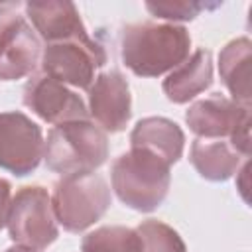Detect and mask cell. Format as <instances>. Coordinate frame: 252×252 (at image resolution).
<instances>
[{
	"instance_id": "3",
	"label": "cell",
	"mask_w": 252,
	"mask_h": 252,
	"mask_svg": "<svg viewBox=\"0 0 252 252\" xmlns=\"http://www.w3.org/2000/svg\"><path fill=\"white\" fill-rule=\"evenodd\" d=\"M106 158V132L89 118L53 126L43 144L45 165L61 177L94 173Z\"/></svg>"
},
{
	"instance_id": "15",
	"label": "cell",
	"mask_w": 252,
	"mask_h": 252,
	"mask_svg": "<svg viewBox=\"0 0 252 252\" xmlns=\"http://www.w3.org/2000/svg\"><path fill=\"white\" fill-rule=\"evenodd\" d=\"M252 41L242 35L228 41L219 53V75L228 89L232 100L250 106V77H252Z\"/></svg>"
},
{
	"instance_id": "13",
	"label": "cell",
	"mask_w": 252,
	"mask_h": 252,
	"mask_svg": "<svg viewBox=\"0 0 252 252\" xmlns=\"http://www.w3.org/2000/svg\"><path fill=\"white\" fill-rule=\"evenodd\" d=\"M213 85V55L201 47L163 79V93L175 104H185Z\"/></svg>"
},
{
	"instance_id": "19",
	"label": "cell",
	"mask_w": 252,
	"mask_h": 252,
	"mask_svg": "<svg viewBox=\"0 0 252 252\" xmlns=\"http://www.w3.org/2000/svg\"><path fill=\"white\" fill-rule=\"evenodd\" d=\"M205 8L201 2H185V0H173V2H146V10L161 20H167L169 24L175 22H189L199 16V12Z\"/></svg>"
},
{
	"instance_id": "7",
	"label": "cell",
	"mask_w": 252,
	"mask_h": 252,
	"mask_svg": "<svg viewBox=\"0 0 252 252\" xmlns=\"http://www.w3.org/2000/svg\"><path fill=\"white\" fill-rule=\"evenodd\" d=\"M106 63L104 47L89 39H69L47 43L41 53V71L49 77L71 85L77 89L89 91L94 81V71Z\"/></svg>"
},
{
	"instance_id": "12",
	"label": "cell",
	"mask_w": 252,
	"mask_h": 252,
	"mask_svg": "<svg viewBox=\"0 0 252 252\" xmlns=\"http://www.w3.org/2000/svg\"><path fill=\"white\" fill-rule=\"evenodd\" d=\"M26 16L32 20V28L45 43L91 37L73 2L67 0L28 2Z\"/></svg>"
},
{
	"instance_id": "14",
	"label": "cell",
	"mask_w": 252,
	"mask_h": 252,
	"mask_svg": "<svg viewBox=\"0 0 252 252\" xmlns=\"http://www.w3.org/2000/svg\"><path fill=\"white\" fill-rule=\"evenodd\" d=\"M130 148H144L173 165L185 148V134L177 122L163 116H148L130 132Z\"/></svg>"
},
{
	"instance_id": "1",
	"label": "cell",
	"mask_w": 252,
	"mask_h": 252,
	"mask_svg": "<svg viewBox=\"0 0 252 252\" xmlns=\"http://www.w3.org/2000/svg\"><path fill=\"white\" fill-rule=\"evenodd\" d=\"M191 35L169 22L128 24L120 35L122 63L138 77H159L189 57Z\"/></svg>"
},
{
	"instance_id": "2",
	"label": "cell",
	"mask_w": 252,
	"mask_h": 252,
	"mask_svg": "<svg viewBox=\"0 0 252 252\" xmlns=\"http://www.w3.org/2000/svg\"><path fill=\"white\" fill-rule=\"evenodd\" d=\"M110 181L116 197L126 207L152 213L167 197L171 165L144 148H130L112 161Z\"/></svg>"
},
{
	"instance_id": "16",
	"label": "cell",
	"mask_w": 252,
	"mask_h": 252,
	"mask_svg": "<svg viewBox=\"0 0 252 252\" xmlns=\"http://www.w3.org/2000/svg\"><path fill=\"white\" fill-rule=\"evenodd\" d=\"M189 159L197 173L209 181H226L230 179L244 158L228 140H207L197 138L191 144Z\"/></svg>"
},
{
	"instance_id": "9",
	"label": "cell",
	"mask_w": 252,
	"mask_h": 252,
	"mask_svg": "<svg viewBox=\"0 0 252 252\" xmlns=\"http://www.w3.org/2000/svg\"><path fill=\"white\" fill-rule=\"evenodd\" d=\"M22 100L33 114L53 126L89 118L85 100L67 85L43 71L28 79Z\"/></svg>"
},
{
	"instance_id": "4",
	"label": "cell",
	"mask_w": 252,
	"mask_h": 252,
	"mask_svg": "<svg viewBox=\"0 0 252 252\" xmlns=\"http://www.w3.org/2000/svg\"><path fill=\"white\" fill-rule=\"evenodd\" d=\"M110 203V187L100 173L63 175L51 195L55 219L69 232H83L100 220Z\"/></svg>"
},
{
	"instance_id": "10",
	"label": "cell",
	"mask_w": 252,
	"mask_h": 252,
	"mask_svg": "<svg viewBox=\"0 0 252 252\" xmlns=\"http://www.w3.org/2000/svg\"><path fill=\"white\" fill-rule=\"evenodd\" d=\"M41 59V39L26 16L10 14L0 20V81L32 75Z\"/></svg>"
},
{
	"instance_id": "18",
	"label": "cell",
	"mask_w": 252,
	"mask_h": 252,
	"mask_svg": "<svg viewBox=\"0 0 252 252\" xmlns=\"http://www.w3.org/2000/svg\"><path fill=\"white\" fill-rule=\"evenodd\" d=\"M136 232L142 240V252H187L179 232L158 219L142 220Z\"/></svg>"
},
{
	"instance_id": "8",
	"label": "cell",
	"mask_w": 252,
	"mask_h": 252,
	"mask_svg": "<svg viewBox=\"0 0 252 252\" xmlns=\"http://www.w3.org/2000/svg\"><path fill=\"white\" fill-rule=\"evenodd\" d=\"M41 128L24 112H0V167L24 177L43 159Z\"/></svg>"
},
{
	"instance_id": "5",
	"label": "cell",
	"mask_w": 252,
	"mask_h": 252,
	"mask_svg": "<svg viewBox=\"0 0 252 252\" xmlns=\"http://www.w3.org/2000/svg\"><path fill=\"white\" fill-rule=\"evenodd\" d=\"M185 122L197 138L228 140L244 158H250V106L215 93L195 100L185 112Z\"/></svg>"
},
{
	"instance_id": "11",
	"label": "cell",
	"mask_w": 252,
	"mask_h": 252,
	"mask_svg": "<svg viewBox=\"0 0 252 252\" xmlns=\"http://www.w3.org/2000/svg\"><path fill=\"white\" fill-rule=\"evenodd\" d=\"M89 114L104 132H122L132 116V96L126 77L116 71H102L89 87Z\"/></svg>"
},
{
	"instance_id": "17",
	"label": "cell",
	"mask_w": 252,
	"mask_h": 252,
	"mask_svg": "<svg viewBox=\"0 0 252 252\" xmlns=\"http://www.w3.org/2000/svg\"><path fill=\"white\" fill-rule=\"evenodd\" d=\"M83 252H142V240L136 228L110 224L98 226L83 236Z\"/></svg>"
},
{
	"instance_id": "21",
	"label": "cell",
	"mask_w": 252,
	"mask_h": 252,
	"mask_svg": "<svg viewBox=\"0 0 252 252\" xmlns=\"http://www.w3.org/2000/svg\"><path fill=\"white\" fill-rule=\"evenodd\" d=\"M4 252H39V250H33V248H28V246H20V244H14V246H10V248L4 250Z\"/></svg>"
},
{
	"instance_id": "6",
	"label": "cell",
	"mask_w": 252,
	"mask_h": 252,
	"mask_svg": "<svg viewBox=\"0 0 252 252\" xmlns=\"http://www.w3.org/2000/svg\"><path fill=\"white\" fill-rule=\"evenodd\" d=\"M10 238L33 250H45L59 236L51 195L41 185H26L16 191L8 211Z\"/></svg>"
},
{
	"instance_id": "20",
	"label": "cell",
	"mask_w": 252,
	"mask_h": 252,
	"mask_svg": "<svg viewBox=\"0 0 252 252\" xmlns=\"http://www.w3.org/2000/svg\"><path fill=\"white\" fill-rule=\"evenodd\" d=\"M10 203H12V185H10L8 179H2L0 177V228L6 226Z\"/></svg>"
}]
</instances>
